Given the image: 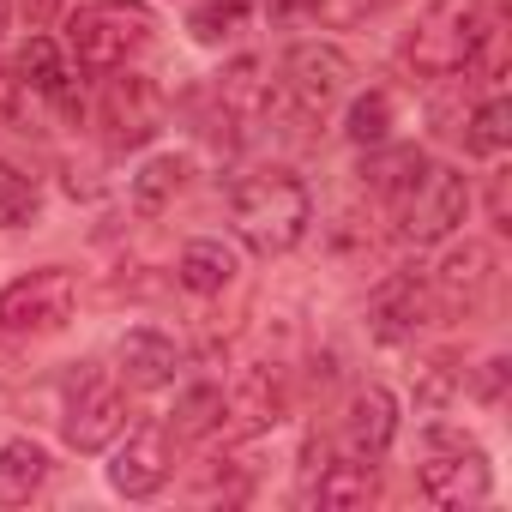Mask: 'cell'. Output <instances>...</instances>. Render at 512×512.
Masks as SVG:
<instances>
[{
	"label": "cell",
	"instance_id": "obj_31",
	"mask_svg": "<svg viewBox=\"0 0 512 512\" xmlns=\"http://www.w3.org/2000/svg\"><path fill=\"white\" fill-rule=\"evenodd\" d=\"M7 25H13V0H0V37H7Z\"/></svg>",
	"mask_w": 512,
	"mask_h": 512
},
{
	"label": "cell",
	"instance_id": "obj_9",
	"mask_svg": "<svg viewBox=\"0 0 512 512\" xmlns=\"http://www.w3.org/2000/svg\"><path fill=\"white\" fill-rule=\"evenodd\" d=\"M350 79H356V67L338 43H296L284 55V91L296 97L302 115H326L350 91Z\"/></svg>",
	"mask_w": 512,
	"mask_h": 512
},
{
	"label": "cell",
	"instance_id": "obj_18",
	"mask_svg": "<svg viewBox=\"0 0 512 512\" xmlns=\"http://www.w3.org/2000/svg\"><path fill=\"white\" fill-rule=\"evenodd\" d=\"M49 482V452L37 440H7L0 446V506H25Z\"/></svg>",
	"mask_w": 512,
	"mask_h": 512
},
{
	"label": "cell",
	"instance_id": "obj_3",
	"mask_svg": "<svg viewBox=\"0 0 512 512\" xmlns=\"http://www.w3.org/2000/svg\"><path fill=\"white\" fill-rule=\"evenodd\" d=\"M151 31V7H139V0H91L67 19V55L85 73H115L151 43Z\"/></svg>",
	"mask_w": 512,
	"mask_h": 512
},
{
	"label": "cell",
	"instance_id": "obj_5",
	"mask_svg": "<svg viewBox=\"0 0 512 512\" xmlns=\"http://www.w3.org/2000/svg\"><path fill=\"white\" fill-rule=\"evenodd\" d=\"M464 217H470V181H464V169H452V163H428V169L398 193V229H404V241H416V247L446 241Z\"/></svg>",
	"mask_w": 512,
	"mask_h": 512
},
{
	"label": "cell",
	"instance_id": "obj_8",
	"mask_svg": "<svg viewBox=\"0 0 512 512\" xmlns=\"http://www.w3.org/2000/svg\"><path fill=\"white\" fill-rule=\"evenodd\" d=\"M97 121H103V133H109V145H151L157 139V127H163V91L151 85V79H139V73H127V67H115L109 79H103V97H97Z\"/></svg>",
	"mask_w": 512,
	"mask_h": 512
},
{
	"label": "cell",
	"instance_id": "obj_2",
	"mask_svg": "<svg viewBox=\"0 0 512 512\" xmlns=\"http://www.w3.org/2000/svg\"><path fill=\"white\" fill-rule=\"evenodd\" d=\"M488 37H494V19H488L482 0H428L416 31H410L404 61L422 79H452V73H464L482 55Z\"/></svg>",
	"mask_w": 512,
	"mask_h": 512
},
{
	"label": "cell",
	"instance_id": "obj_27",
	"mask_svg": "<svg viewBox=\"0 0 512 512\" xmlns=\"http://www.w3.org/2000/svg\"><path fill=\"white\" fill-rule=\"evenodd\" d=\"M235 410H241V422H247V428H266V422H278V410H284V398H278V386H272L266 374H253Z\"/></svg>",
	"mask_w": 512,
	"mask_h": 512
},
{
	"label": "cell",
	"instance_id": "obj_4",
	"mask_svg": "<svg viewBox=\"0 0 512 512\" xmlns=\"http://www.w3.org/2000/svg\"><path fill=\"white\" fill-rule=\"evenodd\" d=\"M416 476H422V494H428L434 506H482V500L494 494L488 452H482L476 440H464L458 428H446V422H434V428L422 434V464H416Z\"/></svg>",
	"mask_w": 512,
	"mask_h": 512
},
{
	"label": "cell",
	"instance_id": "obj_21",
	"mask_svg": "<svg viewBox=\"0 0 512 512\" xmlns=\"http://www.w3.org/2000/svg\"><path fill=\"white\" fill-rule=\"evenodd\" d=\"M464 145L476 151V157H500L506 145H512V103L494 91V97H482L476 109H470V127H464Z\"/></svg>",
	"mask_w": 512,
	"mask_h": 512
},
{
	"label": "cell",
	"instance_id": "obj_20",
	"mask_svg": "<svg viewBox=\"0 0 512 512\" xmlns=\"http://www.w3.org/2000/svg\"><path fill=\"white\" fill-rule=\"evenodd\" d=\"M217 97H223V115H260L266 103H272V79H266V61H235L229 73H223V85H217Z\"/></svg>",
	"mask_w": 512,
	"mask_h": 512
},
{
	"label": "cell",
	"instance_id": "obj_12",
	"mask_svg": "<svg viewBox=\"0 0 512 512\" xmlns=\"http://www.w3.org/2000/svg\"><path fill=\"white\" fill-rule=\"evenodd\" d=\"M392 440H398V404H392V392L386 386H356L350 404H344V446H350V458L374 464Z\"/></svg>",
	"mask_w": 512,
	"mask_h": 512
},
{
	"label": "cell",
	"instance_id": "obj_13",
	"mask_svg": "<svg viewBox=\"0 0 512 512\" xmlns=\"http://www.w3.org/2000/svg\"><path fill=\"white\" fill-rule=\"evenodd\" d=\"M115 374L127 380V386H139V392H157V386H169L175 380V368H181V350H175V338H163V332H151V326H139V332H127L121 344H115Z\"/></svg>",
	"mask_w": 512,
	"mask_h": 512
},
{
	"label": "cell",
	"instance_id": "obj_24",
	"mask_svg": "<svg viewBox=\"0 0 512 512\" xmlns=\"http://www.w3.org/2000/svg\"><path fill=\"white\" fill-rule=\"evenodd\" d=\"M37 205H43L37 181L19 163H0V229H25L37 217Z\"/></svg>",
	"mask_w": 512,
	"mask_h": 512
},
{
	"label": "cell",
	"instance_id": "obj_26",
	"mask_svg": "<svg viewBox=\"0 0 512 512\" xmlns=\"http://www.w3.org/2000/svg\"><path fill=\"white\" fill-rule=\"evenodd\" d=\"M344 133H350L356 145H386V139H392V97H386V91H368V97H356V103H350V121H344Z\"/></svg>",
	"mask_w": 512,
	"mask_h": 512
},
{
	"label": "cell",
	"instance_id": "obj_25",
	"mask_svg": "<svg viewBox=\"0 0 512 512\" xmlns=\"http://www.w3.org/2000/svg\"><path fill=\"white\" fill-rule=\"evenodd\" d=\"M241 25H247V0H205V7H193V19H187V31H193L205 49L229 43Z\"/></svg>",
	"mask_w": 512,
	"mask_h": 512
},
{
	"label": "cell",
	"instance_id": "obj_29",
	"mask_svg": "<svg viewBox=\"0 0 512 512\" xmlns=\"http://www.w3.org/2000/svg\"><path fill=\"white\" fill-rule=\"evenodd\" d=\"M25 121V79L0 73V127H19Z\"/></svg>",
	"mask_w": 512,
	"mask_h": 512
},
{
	"label": "cell",
	"instance_id": "obj_6",
	"mask_svg": "<svg viewBox=\"0 0 512 512\" xmlns=\"http://www.w3.org/2000/svg\"><path fill=\"white\" fill-rule=\"evenodd\" d=\"M79 308V284L73 272L61 266H43V272H25L13 278L7 290H0V332H13V338H49L73 320Z\"/></svg>",
	"mask_w": 512,
	"mask_h": 512
},
{
	"label": "cell",
	"instance_id": "obj_23",
	"mask_svg": "<svg viewBox=\"0 0 512 512\" xmlns=\"http://www.w3.org/2000/svg\"><path fill=\"white\" fill-rule=\"evenodd\" d=\"M368 151H374V157H368V169H362V175H368L380 193H392V199H398L422 169H428V157H422L416 145H392V151H386V145H368Z\"/></svg>",
	"mask_w": 512,
	"mask_h": 512
},
{
	"label": "cell",
	"instance_id": "obj_7",
	"mask_svg": "<svg viewBox=\"0 0 512 512\" xmlns=\"http://www.w3.org/2000/svg\"><path fill=\"white\" fill-rule=\"evenodd\" d=\"M61 434H67L73 452H109L127 434V392L103 374H79L73 398L61 410Z\"/></svg>",
	"mask_w": 512,
	"mask_h": 512
},
{
	"label": "cell",
	"instance_id": "obj_15",
	"mask_svg": "<svg viewBox=\"0 0 512 512\" xmlns=\"http://www.w3.org/2000/svg\"><path fill=\"white\" fill-rule=\"evenodd\" d=\"M19 73H25V85L37 91V97H49L55 109H79L73 103V67H67V55H61V43L55 37H43V31H31V43L19 49Z\"/></svg>",
	"mask_w": 512,
	"mask_h": 512
},
{
	"label": "cell",
	"instance_id": "obj_1",
	"mask_svg": "<svg viewBox=\"0 0 512 512\" xmlns=\"http://www.w3.org/2000/svg\"><path fill=\"white\" fill-rule=\"evenodd\" d=\"M229 223H235V235L253 253L272 260V253H290L308 235L314 199H308V187L290 169H253V175H241L229 187Z\"/></svg>",
	"mask_w": 512,
	"mask_h": 512
},
{
	"label": "cell",
	"instance_id": "obj_22",
	"mask_svg": "<svg viewBox=\"0 0 512 512\" xmlns=\"http://www.w3.org/2000/svg\"><path fill=\"white\" fill-rule=\"evenodd\" d=\"M223 416H229V398L217 386H187L181 404H175V434L181 440H205V434L223 428Z\"/></svg>",
	"mask_w": 512,
	"mask_h": 512
},
{
	"label": "cell",
	"instance_id": "obj_16",
	"mask_svg": "<svg viewBox=\"0 0 512 512\" xmlns=\"http://www.w3.org/2000/svg\"><path fill=\"white\" fill-rule=\"evenodd\" d=\"M308 494H314L326 512H350V506H374V500H380V476H374L368 458H350V464H326V470L308 482Z\"/></svg>",
	"mask_w": 512,
	"mask_h": 512
},
{
	"label": "cell",
	"instance_id": "obj_10",
	"mask_svg": "<svg viewBox=\"0 0 512 512\" xmlns=\"http://www.w3.org/2000/svg\"><path fill=\"white\" fill-rule=\"evenodd\" d=\"M175 470V428L163 422H139L127 428V440L115 446V464H109V488L127 494V500H151Z\"/></svg>",
	"mask_w": 512,
	"mask_h": 512
},
{
	"label": "cell",
	"instance_id": "obj_19",
	"mask_svg": "<svg viewBox=\"0 0 512 512\" xmlns=\"http://www.w3.org/2000/svg\"><path fill=\"white\" fill-rule=\"evenodd\" d=\"M181 181H187V157H151L139 175H133V211H145V217H157L163 205H175V193H181Z\"/></svg>",
	"mask_w": 512,
	"mask_h": 512
},
{
	"label": "cell",
	"instance_id": "obj_11",
	"mask_svg": "<svg viewBox=\"0 0 512 512\" xmlns=\"http://www.w3.org/2000/svg\"><path fill=\"white\" fill-rule=\"evenodd\" d=\"M434 320V296H428V284L422 278H386L374 296H368V332L380 338V344H410L422 326Z\"/></svg>",
	"mask_w": 512,
	"mask_h": 512
},
{
	"label": "cell",
	"instance_id": "obj_14",
	"mask_svg": "<svg viewBox=\"0 0 512 512\" xmlns=\"http://www.w3.org/2000/svg\"><path fill=\"white\" fill-rule=\"evenodd\" d=\"M494 247L488 241H476V235H464L458 247H446V260H440V272H434V290L446 296V302H476L488 284H494Z\"/></svg>",
	"mask_w": 512,
	"mask_h": 512
},
{
	"label": "cell",
	"instance_id": "obj_17",
	"mask_svg": "<svg viewBox=\"0 0 512 512\" xmlns=\"http://www.w3.org/2000/svg\"><path fill=\"white\" fill-rule=\"evenodd\" d=\"M175 278H181V290H193V296H223V290L235 284V253H229L223 241L199 235V241H187V247H181Z\"/></svg>",
	"mask_w": 512,
	"mask_h": 512
},
{
	"label": "cell",
	"instance_id": "obj_30",
	"mask_svg": "<svg viewBox=\"0 0 512 512\" xmlns=\"http://www.w3.org/2000/svg\"><path fill=\"white\" fill-rule=\"evenodd\" d=\"M19 7V19L31 25V31H43V25H55V13H61V0H13Z\"/></svg>",
	"mask_w": 512,
	"mask_h": 512
},
{
	"label": "cell",
	"instance_id": "obj_28",
	"mask_svg": "<svg viewBox=\"0 0 512 512\" xmlns=\"http://www.w3.org/2000/svg\"><path fill=\"white\" fill-rule=\"evenodd\" d=\"M308 7H314L326 25H356V19H368L374 7H386V0H308Z\"/></svg>",
	"mask_w": 512,
	"mask_h": 512
}]
</instances>
